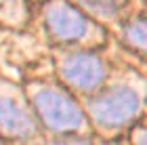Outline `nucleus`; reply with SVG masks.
<instances>
[{
  "instance_id": "1",
  "label": "nucleus",
  "mask_w": 147,
  "mask_h": 145,
  "mask_svg": "<svg viewBox=\"0 0 147 145\" xmlns=\"http://www.w3.org/2000/svg\"><path fill=\"white\" fill-rule=\"evenodd\" d=\"M139 109V99L130 88H111L101 97H97L90 105L92 116L105 126H118L130 120Z\"/></svg>"
},
{
  "instance_id": "2",
  "label": "nucleus",
  "mask_w": 147,
  "mask_h": 145,
  "mask_svg": "<svg viewBox=\"0 0 147 145\" xmlns=\"http://www.w3.org/2000/svg\"><path fill=\"white\" fill-rule=\"evenodd\" d=\"M34 103H36L38 114L42 116V120L57 130H71V128H78L82 124L80 109L61 93L40 90L34 97Z\"/></svg>"
},
{
  "instance_id": "3",
  "label": "nucleus",
  "mask_w": 147,
  "mask_h": 145,
  "mask_svg": "<svg viewBox=\"0 0 147 145\" xmlns=\"http://www.w3.org/2000/svg\"><path fill=\"white\" fill-rule=\"evenodd\" d=\"M46 23L51 32L63 40H74V38L84 36L86 32V19L65 2H55L46 11Z\"/></svg>"
},
{
  "instance_id": "4",
  "label": "nucleus",
  "mask_w": 147,
  "mask_h": 145,
  "mask_svg": "<svg viewBox=\"0 0 147 145\" xmlns=\"http://www.w3.org/2000/svg\"><path fill=\"white\" fill-rule=\"evenodd\" d=\"M101 61L92 55H74L63 61V76L80 88H90L101 80Z\"/></svg>"
},
{
  "instance_id": "5",
  "label": "nucleus",
  "mask_w": 147,
  "mask_h": 145,
  "mask_svg": "<svg viewBox=\"0 0 147 145\" xmlns=\"http://www.w3.org/2000/svg\"><path fill=\"white\" fill-rule=\"evenodd\" d=\"M0 130L15 137H23L32 130V122L23 107L9 97H0Z\"/></svg>"
},
{
  "instance_id": "6",
  "label": "nucleus",
  "mask_w": 147,
  "mask_h": 145,
  "mask_svg": "<svg viewBox=\"0 0 147 145\" xmlns=\"http://www.w3.org/2000/svg\"><path fill=\"white\" fill-rule=\"evenodd\" d=\"M84 6H88L90 11L101 13V15H109L116 11V0H80Z\"/></svg>"
},
{
  "instance_id": "7",
  "label": "nucleus",
  "mask_w": 147,
  "mask_h": 145,
  "mask_svg": "<svg viewBox=\"0 0 147 145\" xmlns=\"http://www.w3.org/2000/svg\"><path fill=\"white\" fill-rule=\"evenodd\" d=\"M128 40L135 44V47H139V49L145 47V23H143V19H139L137 23L130 25V30H128Z\"/></svg>"
},
{
  "instance_id": "8",
  "label": "nucleus",
  "mask_w": 147,
  "mask_h": 145,
  "mask_svg": "<svg viewBox=\"0 0 147 145\" xmlns=\"http://www.w3.org/2000/svg\"><path fill=\"white\" fill-rule=\"evenodd\" d=\"M57 145H76V143H57Z\"/></svg>"
}]
</instances>
